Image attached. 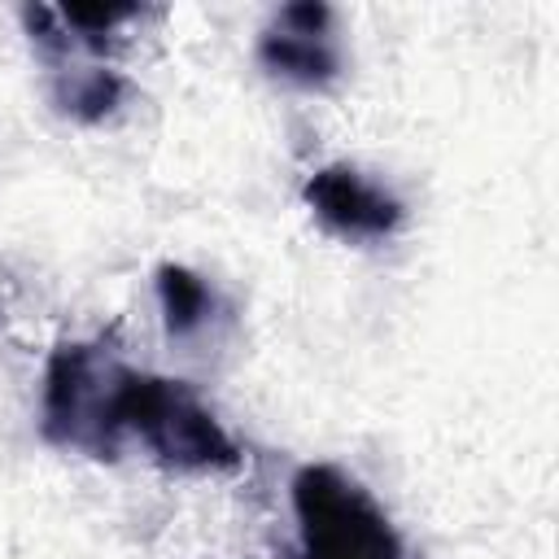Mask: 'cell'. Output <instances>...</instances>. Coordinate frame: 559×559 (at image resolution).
Returning a JSON list of instances; mask_svg holds the SVG:
<instances>
[{
  "mask_svg": "<svg viewBox=\"0 0 559 559\" xmlns=\"http://www.w3.org/2000/svg\"><path fill=\"white\" fill-rule=\"evenodd\" d=\"M306 205L310 214L319 218L323 231H332L336 240H349V245H376V240H389L406 210L402 201L371 175H362L358 166L349 162H332V166H319L310 179H306Z\"/></svg>",
  "mask_w": 559,
  "mask_h": 559,
  "instance_id": "obj_4",
  "label": "cell"
},
{
  "mask_svg": "<svg viewBox=\"0 0 559 559\" xmlns=\"http://www.w3.org/2000/svg\"><path fill=\"white\" fill-rule=\"evenodd\" d=\"M157 301L170 336H192L214 314V288L192 266H179V262L157 266Z\"/></svg>",
  "mask_w": 559,
  "mask_h": 559,
  "instance_id": "obj_7",
  "label": "cell"
},
{
  "mask_svg": "<svg viewBox=\"0 0 559 559\" xmlns=\"http://www.w3.org/2000/svg\"><path fill=\"white\" fill-rule=\"evenodd\" d=\"M258 61L301 87H328L341 74V48L328 4H284L258 39Z\"/></svg>",
  "mask_w": 559,
  "mask_h": 559,
  "instance_id": "obj_5",
  "label": "cell"
},
{
  "mask_svg": "<svg viewBox=\"0 0 559 559\" xmlns=\"http://www.w3.org/2000/svg\"><path fill=\"white\" fill-rule=\"evenodd\" d=\"M122 432L135 437L170 472L240 467V445L183 380H166L131 367L122 393Z\"/></svg>",
  "mask_w": 559,
  "mask_h": 559,
  "instance_id": "obj_2",
  "label": "cell"
},
{
  "mask_svg": "<svg viewBox=\"0 0 559 559\" xmlns=\"http://www.w3.org/2000/svg\"><path fill=\"white\" fill-rule=\"evenodd\" d=\"M293 515L301 559H402L384 507L332 463H306L293 476Z\"/></svg>",
  "mask_w": 559,
  "mask_h": 559,
  "instance_id": "obj_3",
  "label": "cell"
},
{
  "mask_svg": "<svg viewBox=\"0 0 559 559\" xmlns=\"http://www.w3.org/2000/svg\"><path fill=\"white\" fill-rule=\"evenodd\" d=\"M131 367L105 341H66L44 367L39 428L52 445L79 450L87 459H118L127 445L122 432V393Z\"/></svg>",
  "mask_w": 559,
  "mask_h": 559,
  "instance_id": "obj_1",
  "label": "cell"
},
{
  "mask_svg": "<svg viewBox=\"0 0 559 559\" xmlns=\"http://www.w3.org/2000/svg\"><path fill=\"white\" fill-rule=\"evenodd\" d=\"M127 83L105 61H52V100L79 122H100L118 109Z\"/></svg>",
  "mask_w": 559,
  "mask_h": 559,
  "instance_id": "obj_6",
  "label": "cell"
}]
</instances>
